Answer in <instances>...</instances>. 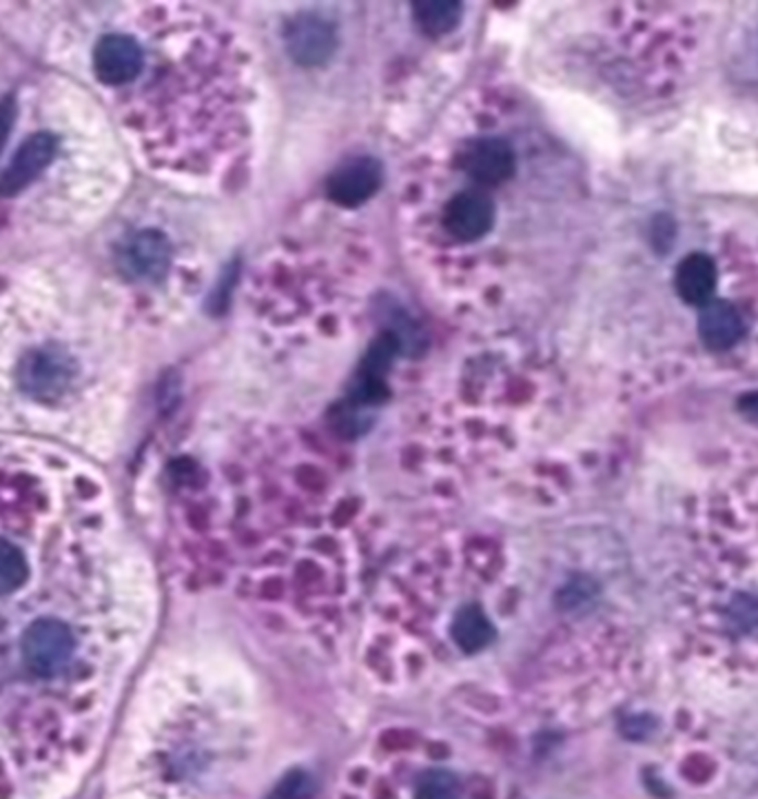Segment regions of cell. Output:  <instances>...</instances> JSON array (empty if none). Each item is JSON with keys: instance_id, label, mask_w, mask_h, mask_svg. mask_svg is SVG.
<instances>
[{"instance_id": "8", "label": "cell", "mask_w": 758, "mask_h": 799, "mask_svg": "<svg viewBox=\"0 0 758 799\" xmlns=\"http://www.w3.org/2000/svg\"><path fill=\"white\" fill-rule=\"evenodd\" d=\"M56 154V138L51 134H34L14 154L12 162L0 175V196H19L23 190L51 165Z\"/></svg>"}, {"instance_id": "11", "label": "cell", "mask_w": 758, "mask_h": 799, "mask_svg": "<svg viewBox=\"0 0 758 799\" xmlns=\"http://www.w3.org/2000/svg\"><path fill=\"white\" fill-rule=\"evenodd\" d=\"M494 629L477 606L462 608L453 620V640L464 653H477L490 644Z\"/></svg>"}, {"instance_id": "10", "label": "cell", "mask_w": 758, "mask_h": 799, "mask_svg": "<svg viewBox=\"0 0 758 799\" xmlns=\"http://www.w3.org/2000/svg\"><path fill=\"white\" fill-rule=\"evenodd\" d=\"M289 51L302 65H320L335 49V34L329 23L304 16L291 23L286 34Z\"/></svg>"}, {"instance_id": "13", "label": "cell", "mask_w": 758, "mask_h": 799, "mask_svg": "<svg viewBox=\"0 0 758 799\" xmlns=\"http://www.w3.org/2000/svg\"><path fill=\"white\" fill-rule=\"evenodd\" d=\"M398 351H400V338L395 334H384L382 338H377L362 362V372L357 378L368 383H384V374L389 372Z\"/></svg>"}, {"instance_id": "15", "label": "cell", "mask_w": 758, "mask_h": 799, "mask_svg": "<svg viewBox=\"0 0 758 799\" xmlns=\"http://www.w3.org/2000/svg\"><path fill=\"white\" fill-rule=\"evenodd\" d=\"M415 799H462V788L453 773L435 768L421 775Z\"/></svg>"}, {"instance_id": "16", "label": "cell", "mask_w": 758, "mask_h": 799, "mask_svg": "<svg viewBox=\"0 0 758 799\" xmlns=\"http://www.w3.org/2000/svg\"><path fill=\"white\" fill-rule=\"evenodd\" d=\"M313 792V779L304 771L286 773L267 799H308Z\"/></svg>"}, {"instance_id": "12", "label": "cell", "mask_w": 758, "mask_h": 799, "mask_svg": "<svg viewBox=\"0 0 758 799\" xmlns=\"http://www.w3.org/2000/svg\"><path fill=\"white\" fill-rule=\"evenodd\" d=\"M415 21L428 36H444L455 29L462 19V5L451 0H426L413 8Z\"/></svg>"}, {"instance_id": "4", "label": "cell", "mask_w": 758, "mask_h": 799, "mask_svg": "<svg viewBox=\"0 0 758 799\" xmlns=\"http://www.w3.org/2000/svg\"><path fill=\"white\" fill-rule=\"evenodd\" d=\"M145 65V53L136 38L124 34H109L98 40L94 49V72L100 83L122 87L138 78Z\"/></svg>"}, {"instance_id": "6", "label": "cell", "mask_w": 758, "mask_h": 799, "mask_svg": "<svg viewBox=\"0 0 758 799\" xmlns=\"http://www.w3.org/2000/svg\"><path fill=\"white\" fill-rule=\"evenodd\" d=\"M721 267L708 252H692L683 256L674 269L672 287L678 302L692 310H701L719 291Z\"/></svg>"}, {"instance_id": "19", "label": "cell", "mask_w": 758, "mask_h": 799, "mask_svg": "<svg viewBox=\"0 0 758 799\" xmlns=\"http://www.w3.org/2000/svg\"><path fill=\"white\" fill-rule=\"evenodd\" d=\"M741 409H743V413H745L749 420H754V422L758 424V391H756V394L745 396V398L741 400Z\"/></svg>"}, {"instance_id": "7", "label": "cell", "mask_w": 758, "mask_h": 799, "mask_svg": "<svg viewBox=\"0 0 758 799\" xmlns=\"http://www.w3.org/2000/svg\"><path fill=\"white\" fill-rule=\"evenodd\" d=\"M120 265L122 271L134 280L156 282L164 278L171 265V244L167 235L154 229L134 233L122 244Z\"/></svg>"}, {"instance_id": "2", "label": "cell", "mask_w": 758, "mask_h": 799, "mask_svg": "<svg viewBox=\"0 0 758 799\" xmlns=\"http://www.w3.org/2000/svg\"><path fill=\"white\" fill-rule=\"evenodd\" d=\"M74 635L60 620H38L23 638V657L38 675H53L74 653Z\"/></svg>"}, {"instance_id": "17", "label": "cell", "mask_w": 758, "mask_h": 799, "mask_svg": "<svg viewBox=\"0 0 758 799\" xmlns=\"http://www.w3.org/2000/svg\"><path fill=\"white\" fill-rule=\"evenodd\" d=\"M16 118V105L12 98L0 100V149H3Z\"/></svg>"}, {"instance_id": "14", "label": "cell", "mask_w": 758, "mask_h": 799, "mask_svg": "<svg viewBox=\"0 0 758 799\" xmlns=\"http://www.w3.org/2000/svg\"><path fill=\"white\" fill-rule=\"evenodd\" d=\"M29 578L27 560L10 542H0V595H10L21 589Z\"/></svg>"}, {"instance_id": "18", "label": "cell", "mask_w": 758, "mask_h": 799, "mask_svg": "<svg viewBox=\"0 0 758 799\" xmlns=\"http://www.w3.org/2000/svg\"><path fill=\"white\" fill-rule=\"evenodd\" d=\"M590 595V586L588 584H571L565 591H563V597H565V606H579L584 600H588Z\"/></svg>"}, {"instance_id": "9", "label": "cell", "mask_w": 758, "mask_h": 799, "mask_svg": "<svg viewBox=\"0 0 758 799\" xmlns=\"http://www.w3.org/2000/svg\"><path fill=\"white\" fill-rule=\"evenodd\" d=\"M382 184V167L372 158H355L342 165L329 180V196L342 207H359Z\"/></svg>"}, {"instance_id": "5", "label": "cell", "mask_w": 758, "mask_h": 799, "mask_svg": "<svg viewBox=\"0 0 758 799\" xmlns=\"http://www.w3.org/2000/svg\"><path fill=\"white\" fill-rule=\"evenodd\" d=\"M441 227L457 242H477L494 227V205L481 192H460L447 203Z\"/></svg>"}, {"instance_id": "3", "label": "cell", "mask_w": 758, "mask_h": 799, "mask_svg": "<svg viewBox=\"0 0 758 799\" xmlns=\"http://www.w3.org/2000/svg\"><path fill=\"white\" fill-rule=\"evenodd\" d=\"M462 169L479 184L497 187L511 180L517 171V154L513 145L497 136H481L466 145L462 152Z\"/></svg>"}, {"instance_id": "1", "label": "cell", "mask_w": 758, "mask_h": 799, "mask_svg": "<svg viewBox=\"0 0 758 799\" xmlns=\"http://www.w3.org/2000/svg\"><path fill=\"white\" fill-rule=\"evenodd\" d=\"M78 366L65 351L47 347L27 353L19 364V385L38 400H58L74 385Z\"/></svg>"}]
</instances>
